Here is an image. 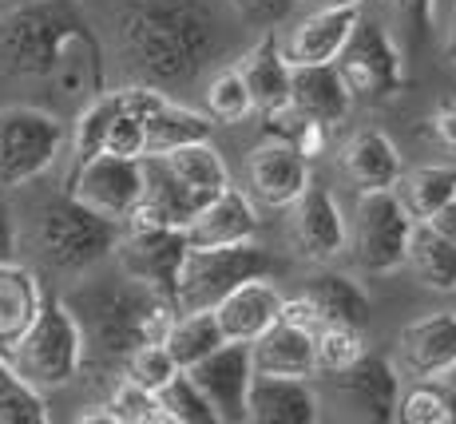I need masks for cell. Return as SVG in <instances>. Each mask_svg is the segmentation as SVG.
<instances>
[{"mask_svg":"<svg viewBox=\"0 0 456 424\" xmlns=\"http://www.w3.org/2000/svg\"><path fill=\"white\" fill-rule=\"evenodd\" d=\"M0 68L16 79H44L80 103L108 87L103 44L72 0H28L0 16Z\"/></svg>","mask_w":456,"mask_h":424,"instance_id":"cell-1","label":"cell"},{"mask_svg":"<svg viewBox=\"0 0 456 424\" xmlns=\"http://www.w3.org/2000/svg\"><path fill=\"white\" fill-rule=\"evenodd\" d=\"M119 56L139 84L179 87L207 68L218 48L215 0H124L111 16Z\"/></svg>","mask_w":456,"mask_h":424,"instance_id":"cell-2","label":"cell"},{"mask_svg":"<svg viewBox=\"0 0 456 424\" xmlns=\"http://www.w3.org/2000/svg\"><path fill=\"white\" fill-rule=\"evenodd\" d=\"M76 325L84 333V369L119 373L124 361L147 341H163L171 317L179 314L171 298L139 286L119 273V281L84 286L80 294L64 298Z\"/></svg>","mask_w":456,"mask_h":424,"instance_id":"cell-3","label":"cell"},{"mask_svg":"<svg viewBox=\"0 0 456 424\" xmlns=\"http://www.w3.org/2000/svg\"><path fill=\"white\" fill-rule=\"evenodd\" d=\"M119 238V223L87 210L72 194H56V199L40 202L37 218H32V250L48 270L56 273H87L111 258Z\"/></svg>","mask_w":456,"mask_h":424,"instance_id":"cell-4","label":"cell"},{"mask_svg":"<svg viewBox=\"0 0 456 424\" xmlns=\"http://www.w3.org/2000/svg\"><path fill=\"white\" fill-rule=\"evenodd\" d=\"M4 361L40 393H56V388L72 385L84 369V333L76 325L72 309L64 298L48 302L44 298L40 314L32 325L16 338V346L4 353Z\"/></svg>","mask_w":456,"mask_h":424,"instance_id":"cell-5","label":"cell"},{"mask_svg":"<svg viewBox=\"0 0 456 424\" xmlns=\"http://www.w3.org/2000/svg\"><path fill=\"white\" fill-rule=\"evenodd\" d=\"M274 258L254 238L231 246H187L175 278V309H215L234 286L250 278H270Z\"/></svg>","mask_w":456,"mask_h":424,"instance_id":"cell-6","label":"cell"},{"mask_svg":"<svg viewBox=\"0 0 456 424\" xmlns=\"http://www.w3.org/2000/svg\"><path fill=\"white\" fill-rule=\"evenodd\" d=\"M68 147V127L56 111L12 103L0 108V191L28 187L60 163Z\"/></svg>","mask_w":456,"mask_h":424,"instance_id":"cell-7","label":"cell"},{"mask_svg":"<svg viewBox=\"0 0 456 424\" xmlns=\"http://www.w3.org/2000/svg\"><path fill=\"white\" fill-rule=\"evenodd\" d=\"M333 68L341 72L346 87L354 92V100L365 103H389L405 92V52L393 40V32L373 16H357V24L349 29L341 52L333 56Z\"/></svg>","mask_w":456,"mask_h":424,"instance_id":"cell-8","label":"cell"},{"mask_svg":"<svg viewBox=\"0 0 456 424\" xmlns=\"http://www.w3.org/2000/svg\"><path fill=\"white\" fill-rule=\"evenodd\" d=\"M413 218L389 191H357L354 218H346V254L362 273H393L405 266Z\"/></svg>","mask_w":456,"mask_h":424,"instance_id":"cell-9","label":"cell"},{"mask_svg":"<svg viewBox=\"0 0 456 424\" xmlns=\"http://www.w3.org/2000/svg\"><path fill=\"white\" fill-rule=\"evenodd\" d=\"M187 254V234L179 226H151V223H124L116 238V266L124 278L139 286L155 289V294L175 302V278H179V262Z\"/></svg>","mask_w":456,"mask_h":424,"instance_id":"cell-10","label":"cell"},{"mask_svg":"<svg viewBox=\"0 0 456 424\" xmlns=\"http://www.w3.org/2000/svg\"><path fill=\"white\" fill-rule=\"evenodd\" d=\"M64 191L87 210L124 226V218L135 210L139 194H143V159L92 155L68 171Z\"/></svg>","mask_w":456,"mask_h":424,"instance_id":"cell-11","label":"cell"},{"mask_svg":"<svg viewBox=\"0 0 456 424\" xmlns=\"http://www.w3.org/2000/svg\"><path fill=\"white\" fill-rule=\"evenodd\" d=\"M286 238L297 258L318 266L346 254V210L338 194L314 179L305 183V191L286 207Z\"/></svg>","mask_w":456,"mask_h":424,"instance_id":"cell-12","label":"cell"},{"mask_svg":"<svg viewBox=\"0 0 456 424\" xmlns=\"http://www.w3.org/2000/svg\"><path fill=\"white\" fill-rule=\"evenodd\" d=\"M124 103L135 111V119L143 123V135H147V155H163L171 147L183 143H195V139H210V116L195 108H183L179 100L163 92L155 84H127L119 87Z\"/></svg>","mask_w":456,"mask_h":424,"instance_id":"cell-13","label":"cell"},{"mask_svg":"<svg viewBox=\"0 0 456 424\" xmlns=\"http://www.w3.org/2000/svg\"><path fill=\"white\" fill-rule=\"evenodd\" d=\"M187 377L199 385L207 404L215 409L218 424H242L247 420V388L254 377L250 346L247 341H223L203 361L187 365Z\"/></svg>","mask_w":456,"mask_h":424,"instance_id":"cell-14","label":"cell"},{"mask_svg":"<svg viewBox=\"0 0 456 424\" xmlns=\"http://www.w3.org/2000/svg\"><path fill=\"white\" fill-rule=\"evenodd\" d=\"M405 381L444 377L456 365V309H436L397 333V361Z\"/></svg>","mask_w":456,"mask_h":424,"instance_id":"cell-15","label":"cell"},{"mask_svg":"<svg viewBox=\"0 0 456 424\" xmlns=\"http://www.w3.org/2000/svg\"><path fill=\"white\" fill-rule=\"evenodd\" d=\"M250 194L270 210H286L310 183V163L286 139H266L247 159Z\"/></svg>","mask_w":456,"mask_h":424,"instance_id":"cell-16","label":"cell"},{"mask_svg":"<svg viewBox=\"0 0 456 424\" xmlns=\"http://www.w3.org/2000/svg\"><path fill=\"white\" fill-rule=\"evenodd\" d=\"M318 388L310 377L254 373L247 388V420L254 424H314L318 420Z\"/></svg>","mask_w":456,"mask_h":424,"instance_id":"cell-17","label":"cell"},{"mask_svg":"<svg viewBox=\"0 0 456 424\" xmlns=\"http://www.w3.org/2000/svg\"><path fill=\"white\" fill-rule=\"evenodd\" d=\"M333 377H338L341 393L362 409L365 420H397V396H401L405 377H401V369L389 357L365 349L354 365Z\"/></svg>","mask_w":456,"mask_h":424,"instance_id":"cell-18","label":"cell"},{"mask_svg":"<svg viewBox=\"0 0 456 424\" xmlns=\"http://www.w3.org/2000/svg\"><path fill=\"white\" fill-rule=\"evenodd\" d=\"M362 8H318V12H305L302 20L286 32L282 40V56L290 60V68L305 64H333V56L341 52L349 29L357 24Z\"/></svg>","mask_w":456,"mask_h":424,"instance_id":"cell-19","label":"cell"},{"mask_svg":"<svg viewBox=\"0 0 456 424\" xmlns=\"http://www.w3.org/2000/svg\"><path fill=\"white\" fill-rule=\"evenodd\" d=\"M187 246H231L258 238V210H254L250 194L239 187H223L207 207H199V215L183 226Z\"/></svg>","mask_w":456,"mask_h":424,"instance_id":"cell-20","label":"cell"},{"mask_svg":"<svg viewBox=\"0 0 456 424\" xmlns=\"http://www.w3.org/2000/svg\"><path fill=\"white\" fill-rule=\"evenodd\" d=\"M282 302L286 298L270 286L266 278H250L242 286H234L223 302L215 306V317H218V330H223L226 341H250L258 338L262 330L282 317Z\"/></svg>","mask_w":456,"mask_h":424,"instance_id":"cell-21","label":"cell"},{"mask_svg":"<svg viewBox=\"0 0 456 424\" xmlns=\"http://www.w3.org/2000/svg\"><path fill=\"white\" fill-rule=\"evenodd\" d=\"M239 76L247 79L250 87V100H254V111L262 116H274V111L290 108V60L282 56V44L278 37H258L247 52L239 56Z\"/></svg>","mask_w":456,"mask_h":424,"instance_id":"cell-22","label":"cell"},{"mask_svg":"<svg viewBox=\"0 0 456 424\" xmlns=\"http://www.w3.org/2000/svg\"><path fill=\"white\" fill-rule=\"evenodd\" d=\"M254 373L278 377H318V353H314V330H302L294 322L278 317L270 330H262L250 341Z\"/></svg>","mask_w":456,"mask_h":424,"instance_id":"cell-23","label":"cell"},{"mask_svg":"<svg viewBox=\"0 0 456 424\" xmlns=\"http://www.w3.org/2000/svg\"><path fill=\"white\" fill-rule=\"evenodd\" d=\"M341 171L357 191H389L401 179L405 163H401L397 143L381 127H362L341 147Z\"/></svg>","mask_w":456,"mask_h":424,"instance_id":"cell-24","label":"cell"},{"mask_svg":"<svg viewBox=\"0 0 456 424\" xmlns=\"http://www.w3.org/2000/svg\"><path fill=\"white\" fill-rule=\"evenodd\" d=\"M354 92L346 87V79L333 64H305L290 72V108L302 116L338 127L354 111Z\"/></svg>","mask_w":456,"mask_h":424,"instance_id":"cell-25","label":"cell"},{"mask_svg":"<svg viewBox=\"0 0 456 424\" xmlns=\"http://www.w3.org/2000/svg\"><path fill=\"white\" fill-rule=\"evenodd\" d=\"M44 306V286L40 278L20 262H0V353L16 346L24 330L32 325V317Z\"/></svg>","mask_w":456,"mask_h":424,"instance_id":"cell-26","label":"cell"},{"mask_svg":"<svg viewBox=\"0 0 456 424\" xmlns=\"http://www.w3.org/2000/svg\"><path fill=\"white\" fill-rule=\"evenodd\" d=\"M305 298H310V306L318 309V322H341V325H362L370 322L373 314V302L370 294H365L362 286H357L349 273H333V270H322L314 273L310 281H305L302 289Z\"/></svg>","mask_w":456,"mask_h":424,"instance_id":"cell-27","label":"cell"},{"mask_svg":"<svg viewBox=\"0 0 456 424\" xmlns=\"http://www.w3.org/2000/svg\"><path fill=\"white\" fill-rule=\"evenodd\" d=\"M405 266L420 286L436 294H456V242L436 234L428 223H413L405 242Z\"/></svg>","mask_w":456,"mask_h":424,"instance_id":"cell-28","label":"cell"},{"mask_svg":"<svg viewBox=\"0 0 456 424\" xmlns=\"http://www.w3.org/2000/svg\"><path fill=\"white\" fill-rule=\"evenodd\" d=\"M163 159H167V167L207 202L223 187H231V167H226L223 151H218L210 139H195V143L171 147V151H163Z\"/></svg>","mask_w":456,"mask_h":424,"instance_id":"cell-29","label":"cell"},{"mask_svg":"<svg viewBox=\"0 0 456 424\" xmlns=\"http://www.w3.org/2000/svg\"><path fill=\"white\" fill-rule=\"evenodd\" d=\"M223 341L226 338H223V330H218L215 309H183V314L171 317V325H167V333H163V349L171 353V361L179 369L203 361L207 353H215Z\"/></svg>","mask_w":456,"mask_h":424,"instance_id":"cell-30","label":"cell"},{"mask_svg":"<svg viewBox=\"0 0 456 424\" xmlns=\"http://www.w3.org/2000/svg\"><path fill=\"white\" fill-rule=\"evenodd\" d=\"M393 194L401 199L405 215L413 223H425L436 207L456 194V167H417V171H401V179L393 183Z\"/></svg>","mask_w":456,"mask_h":424,"instance_id":"cell-31","label":"cell"},{"mask_svg":"<svg viewBox=\"0 0 456 424\" xmlns=\"http://www.w3.org/2000/svg\"><path fill=\"white\" fill-rule=\"evenodd\" d=\"M397 420L405 424H456V401L441 377H417L401 388Z\"/></svg>","mask_w":456,"mask_h":424,"instance_id":"cell-32","label":"cell"},{"mask_svg":"<svg viewBox=\"0 0 456 424\" xmlns=\"http://www.w3.org/2000/svg\"><path fill=\"white\" fill-rule=\"evenodd\" d=\"M48 420V393L32 388L0 353V424H44Z\"/></svg>","mask_w":456,"mask_h":424,"instance_id":"cell-33","label":"cell"},{"mask_svg":"<svg viewBox=\"0 0 456 424\" xmlns=\"http://www.w3.org/2000/svg\"><path fill=\"white\" fill-rule=\"evenodd\" d=\"M203 108L215 123H242L254 111V100H250V87L247 79L239 76V68H223V72L210 76L207 92H203Z\"/></svg>","mask_w":456,"mask_h":424,"instance_id":"cell-34","label":"cell"},{"mask_svg":"<svg viewBox=\"0 0 456 424\" xmlns=\"http://www.w3.org/2000/svg\"><path fill=\"white\" fill-rule=\"evenodd\" d=\"M155 401H159L167 424H218L215 409L199 393V385L187 377V369H179L163 388H155Z\"/></svg>","mask_w":456,"mask_h":424,"instance_id":"cell-35","label":"cell"},{"mask_svg":"<svg viewBox=\"0 0 456 424\" xmlns=\"http://www.w3.org/2000/svg\"><path fill=\"white\" fill-rule=\"evenodd\" d=\"M370 349L365 346V333L362 325H341V322H326L314 330V353H318V373H341L349 369L362 353Z\"/></svg>","mask_w":456,"mask_h":424,"instance_id":"cell-36","label":"cell"},{"mask_svg":"<svg viewBox=\"0 0 456 424\" xmlns=\"http://www.w3.org/2000/svg\"><path fill=\"white\" fill-rule=\"evenodd\" d=\"M111 116L103 123V135H100V155H119V159H143L147 155V135H143V123L135 119V111L124 103L119 87L111 92Z\"/></svg>","mask_w":456,"mask_h":424,"instance_id":"cell-37","label":"cell"},{"mask_svg":"<svg viewBox=\"0 0 456 424\" xmlns=\"http://www.w3.org/2000/svg\"><path fill=\"white\" fill-rule=\"evenodd\" d=\"M103 404H108V412L116 424H167L155 393H147L143 385L127 381V377H116V385H111V393Z\"/></svg>","mask_w":456,"mask_h":424,"instance_id":"cell-38","label":"cell"},{"mask_svg":"<svg viewBox=\"0 0 456 424\" xmlns=\"http://www.w3.org/2000/svg\"><path fill=\"white\" fill-rule=\"evenodd\" d=\"M175 373H179V365H175L171 353L163 349V341H147V346H139V349L124 361V369H119V377H127V381L143 385L147 393L163 388Z\"/></svg>","mask_w":456,"mask_h":424,"instance_id":"cell-39","label":"cell"},{"mask_svg":"<svg viewBox=\"0 0 456 424\" xmlns=\"http://www.w3.org/2000/svg\"><path fill=\"white\" fill-rule=\"evenodd\" d=\"M425 135L456 163V95H444L433 103V111L425 116Z\"/></svg>","mask_w":456,"mask_h":424,"instance_id":"cell-40","label":"cell"},{"mask_svg":"<svg viewBox=\"0 0 456 424\" xmlns=\"http://www.w3.org/2000/svg\"><path fill=\"white\" fill-rule=\"evenodd\" d=\"M397 4V16L417 40H425L433 32V20H436V0H393Z\"/></svg>","mask_w":456,"mask_h":424,"instance_id":"cell-41","label":"cell"},{"mask_svg":"<svg viewBox=\"0 0 456 424\" xmlns=\"http://www.w3.org/2000/svg\"><path fill=\"white\" fill-rule=\"evenodd\" d=\"M16 246H20V226H16V210L8 207V199L0 194V262L16 258Z\"/></svg>","mask_w":456,"mask_h":424,"instance_id":"cell-42","label":"cell"},{"mask_svg":"<svg viewBox=\"0 0 456 424\" xmlns=\"http://www.w3.org/2000/svg\"><path fill=\"white\" fill-rule=\"evenodd\" d=\"M425 223L433 226L436 234H444V238H449V242H456V194H452L449 202H444V207H436L433 215L425 218Z\"/></svg>","mask_w":456,"mask_h":424,"instance_id":"cell-43","label":"cell"},{"mask_svg":"<svg viewBox=\"0 0 456 424\" xmlns=\"http://www.w3.org/2000/svg\"><path fill=\"white\" fill-rule=\"evenodd\" d=\"M242 8H250V12H262V16H278L290 0H239Z\"/></svg>","mask_w":456,"mask_h":424,"instance_id":"cell-44","label":"cell"},{"mask_svg":"<svg viewBox=\"0 0 456 424\" xmlns=\"http://www.w3.org/2000/svg\"><path fill=\"white\" fill-rule=\"evenodd\" d=\"M444 60H449V68H456V4L449 12V24H444Z\"/></svg>","mask_w":456,"mask_h":424,"instance_id":"cell-45","label":"cell"},{"mask_svg":"<svg viewBox=\"0 0 456 424\" xmlns=\"http://www.w3.org/2000/svg\"><path fill=\"white\" fill-rule=\"evenodd\" d=\"M365 0H318V8H362Z\"/></svg>","mask_w":456,"mask_h":424,"instance_id":"cell-46","label":"cell"},{"mask_svg":"<svg viewBox=\"0 0 456 424\" xmlns=\"http://www.w3.org/2000/svg\"><path fill=\"white\" fill-rule=\"evenodd\" d=\"M441 381H444V385H449V393H452V401H456V365H452V369H449V373H444V377H441Z\"/></svg>","mask_w":456,"mask_h":424,"instance_id":"cell-47","label":"cell"}]
</instances>
